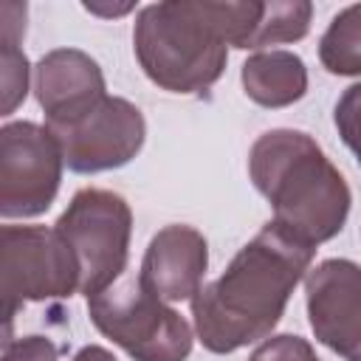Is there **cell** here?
Returning a JSON list of instances; mask_svg holds the SVG:
<instances>
[{
    "label": "cell",
    "instance_id": "19",
    "mask_svg": "<svg viewBox=\"0 0 361 361\" xmlns=\"http://www.w3.org/2000/svg\"><path fill=\"white\" fill-rule=\"evenodd\" d=\"M71 361H118L110 350H104V347H99V344H87V347H82Z\"/></svg>",
    "mask_w": 361,
    "mask_h": 361
},
{
    "label": "cell",
    "instance_id": "6",
    "mask_svg": "<svg viewBox=\"0 0 361 361\" xmlns=\"http://www.w3.org/2000/svg\"><path fill=\"white\" fill-rule=\"evenodd\" d=\"M3 240V299L11 333V319L25 302L65 299L79 290V262L56 228L11 226L0 228Z\"/></svg>",
    "mask_w": 361,
    "mask_h": 361
},
{
    "label": "cell",
    "instance_id": "10",
    "mask_svg": "<svg viewBox=\"0 0 361 361\" xmlns=\"http://www.w3.org/2000/svg\"><path fill=\"white\" fill-rule=\"evenodd\" d=\"M209 268V245L206 237L186 226L172 223L164 226L147 245L138 279L166 305L192 302V296L203 288V274Z\"/></svg>",
    "mask_w": 361,
    "mask_h": 361
},
{
    "label": "cell",
    "instance_id": "4",
    "mask_svg": "<svg viewBox=\"0 0 361 361\" xmlns=\"http://www.w3.org/2000/svg\"><path fill=\"white\" fill-rule=\"evenodd\" d=\"M93 327L135 361H186L195 344L189 322L138 276L87 299Z\"/></svg>",
    "mask_w": 361,
    "mask_h": 361
},
{
    "label": "cell",
    "instance_id": "13",
    "mask_svg": "<svg viewBox=\"0 0 361 361\" xmlns=\"http://www.w3.org/2000/svg\"><path fill=\"white\" fill-rule=\"evenodd\" d=\"M25 34V3H3L0 6V85H3V116H11L28 96L31 65L20 48Z\"/></svg>",
    "mask_w": 361,
    "mask_h": 361
},
{
    "label": "cell",
    "instance_id": "17",
    "mask_svg": "<svg viewBox=\"0 0 361 361\" xmlns=\"http://www.w3.org/2000/svg\"><path fill=\"white\" fill-rule=\"evenodd\" d=\"M248 361H319V355H316V350L310 347L307 338L282 333V336L265 338L248 355Z\"/></svg>",
    "mask_w": 361,
    "mask_h": 361
},
{
    "label": "cell",
    "instance_id": "1",
    "mask_svg": "<svg viewBox=\"0 0 361 361\" xmlns=\"http://www.w3.org/2000/svg\"><path fill=\"white\" fill-rule=\"evenodd\" d=\"M316 248L274 220L248 240L226 271L192 296L195 336L209 353L228 355L265 341L279 324L293 288L307 276Z\"/></svg>",
    "mask_w": 361,
    "mask_h": 361
},
{
    "label": "cell",
    "instance_id": "3",
    "mask_svg": "<svg viewBox=\"0 0 361 361\" xmlns=\"http://www.w3.org/2000/svg\"><path fill=\"white\" fill-rule=\"evenodd\" d=\"M248 175L271 203L274 223L316 248L333 240L350 214V186L324 149L302 130H268L248 152Z\"/></svg>",
    "mask_w": 361,
    "mask_h": 361
},
{
    "label": "cell",
    "instance_id": "5",
    "mask_svg": "<svg viewBox=\"0 0 361 361\" xmlns=\"http://www.w3.org/2000/svg\"><path fill=\"white\" fill-rule=\"evenodd\" d=\"M79 262V293L87 299L113 288L127 268L133 212L130 203L99 186L79 189L54 226Z\"/></svg>",
    "mask_w": 361,
    "mask_h": 361
},
{
    "label": "cell",
    "instance_id": "16",
    "mask_svg": "<svg viewBox=\"0 0 361 361\" xmlns=\"http://www.w3.org/2000/svg\"><path fill=\"white\" fill-rule=\"evenodd\" d=\"M333 121H336L341 141L350 147V152L355 155V161L361 166V82L350 85L341 93V99L336 102Z\"/></svg>",
    "mask_w": 361,
    "mask_h": 361
},
{
    "label": "cell",
    "instance_id": "15",
    "mask_svg": "<svg viewBox=\"0 0 361 361\" xmlns=\"http://www.w3.org/2000/svg\"><path fill=\"white\" fill-rule=\"evenodd\" d=\"M313 6L307 0H268L259 8L248 48H265L279 42H296L307 34Z\"/></svg>",
    "mask_w": 361,
    "mask_h": 361
},
{
    "label": "cell",
    "instance_id": "2",
    "mask_svg": "<svg viewBox=\"0 0 361 361\" xmlns=\"http://www.w3.org/2000/svg\"><path fill=\"white\" fill-rule=\"evenodd\" d=\"M262 3L257 0H166L138 11L133 51L152 85L169 93L212 87L231 48H248Z\"/></svg>",
    "mask_w": 361,
    "mask_h": 361
},
{
    "label": "cell",
    "instance_id": "14",
    "mask_svg": "<svg viewBox=\"0 0 361 361\" xmlns=\"http://www.w3.org/2000/svg\"><path fill=\"white\" fill-rule=\"evenodd\" d=\"M319 62L336 76H361V3L341 8L319 39Z\"/></svg>",
    "mask_w": 361,
    "mask_h": 361
},
{
    "label": "cell",
    "instance_id": "11",
    "mask_svg": "<svg viewBox=\"0 0 361 361\" xmlns=\"http://www.w3.org/2000/svg\"><path fill=\"white\" fill-rule=\"evenodd\" d=\"M34 96L45 124L68 121L107 96L99 62L79 48H54L34 68Z\"/></svg>",
    "mask_w": 361,
    "mask_h": 361
},
{
    "label": "cell",
    "instance_id": "21",
    "mask_svg": "<svg viewBox=\"0 0 361 361\" xmlns=\"http://www.w3.org/2000/svg\"><path fill=\"white\" fill-rule=\"evenodd\" d=\"M358 361H361V358H358Z\"/></svg>",
    "mask_w": 361,
    "mask_h": 361
},
{
    "label": "cell",
    "instance_id": "8",
    "mask_svg": "<svg viewBox=\"0 0 361 361\" xmlns=\"http://www.w3.org/2000/svg\"><path fill=\"white\" fill-rule=\"evenodd\" d=\"M45 127L56 138L65 166L79 175H96L130 164L147 138L141 110L121 96H104L85 113Z\"/></svg>",
    "mask_w": 361,
    "mask_h": 361
},
{
    "label": "cell",
    "instance_id": "9",
    "mask_svg": "<svg viewBox=\"0 0 361 361\" xmlns=\"http://www.w3.org/2000/svg\"><path fill=\"white\" fill-rule=\"evenodd\" d=\"M310 330L319 344L344 361L361 358V265L353 259H324L305 276Z\"/></svg>",
    "mask_w": 361,
    "mask_h": 361
},
{
    "label": "cell",
    "instance_id": "20",
    "mask_svg": "<svg viewBox=\"0 0 361 361\" xmlns=\"http://www.w3.org/2000/svg\"><path fill=\"white\" fill-rule=\"evenodd\" d=\"M85 8L90 14H99V17H121L127 11L135 8V3H121V6H102V3H85Z\"/></svg>",
    "mask_w": 361,
    "mask_h": 361
},
{
    "label": "cell",
    "instance_id": "7",
    "mask_svg": "<svg viewBox=\"0 0 361 361\" xmlns=\"http://www.w3.org/2000/svg\"><path fill=\"white\" fill-rule=\"evenodd\" d=\"M62 149L48 127L8 121L0 127V214H45L62 183Z\"/></svg>",
    "mask_w": 361,
    "mask_h": 361
},
{
    "label": "cell",
    "instance_id": "18",
    "mask_svg": "<svg viewBox=\"0 0 361 361\" xmlns=\"http://www.w3.org/2000/svg\"><path fill=\"white\" fill-rule=\"evenodd\" d=\"M3 361H59V347L48 336H23L3 341Z\"/></svg>",
    "mask_w": 361,
    "mask_h": 361
},
{
    "label": "cell",
    "instance_id": "12",
    "mask_svg": "<svg viewBox=\"0 0 361 361\" xmlns=\"http://www.w3.org/2000/svg\"><path fill=\"white\" fill-rule=\"evenodd\" d=\"M240 79L259 107H288L307 93V68L293 51H257L243 62Z\"/></svg>",
    "mask_w": 361,
    "mask_h": 361
}]
</instances>
